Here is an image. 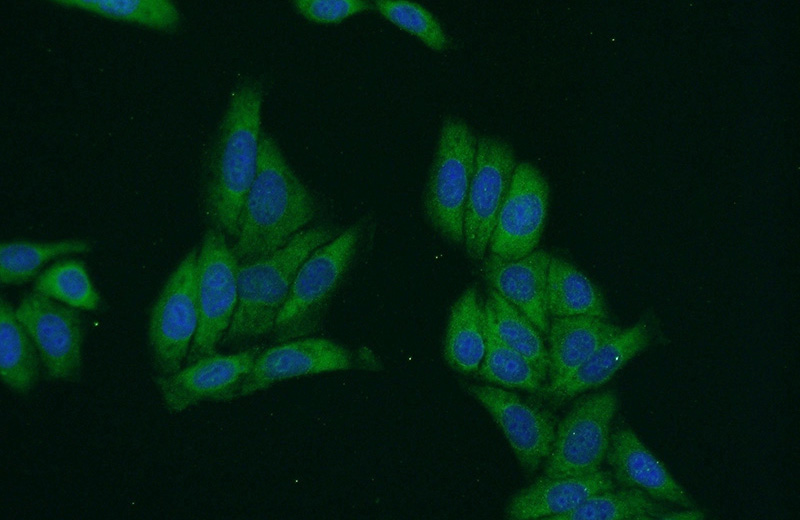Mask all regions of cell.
Instances as JSON below:
<instances>
[{
    "mask_svg": "<svg viewBox=\"0 0 800 520\" xmlns=\"http://www.w3.org/2000/svg\"><path fill=\"white\" fill-rule=\"evenodd\" d=\"M264 88L247 78L231 93L208 162L205 213L212 227L236 237L246 195L256 175Z\"/></svg>",
    "mask_w": 800,
    "mask_h": 520,
    "instance_id": "6da1fadb",
    "label": "cell"
},
{
    "mask_svg": "<svg viewBox=\"0 0 800 520\" xmlns=\"http://www.w3.org/2000/svg\"><path fill=\"white\" fill-rule=\"evenodd\" d=\"M315 200L277 142L261 134L256 175L241 210L232 248L239 264L284 247L316 215Z\"/></svg>",
    "mask_w": 800,
    "mask_h": 520,
    "instance_id": "7a4b0ae2",
    "label": "cell"
},
{
    "mask_svg": "<svg viewBox=\"0 0 800 520\" xmlns=\"http://www.w3.org/2000/svg\"><path fill=\"white\" fill-rule=\"evenodd\" d=\"M337 235V229L325 224L303 229L276 252L240 263L238 302L223 339L235 342L272 332L302 263Z\"/></svg>",
    "mask_w": 800,
    "mask_h": 520,
    "instance_id": "3957f363",
    "label": "cell"
},
{
    "mask_svg": "<svg viewBox=\"0 0 800 520\" xmlns=\"http://www.w3.org/2000/svg\"><path fill=\"white\" fill-rule=\"evenodd\" d=\"M364 227L363 221L349 226L302 263L272 330L277 342L307 337L317 330L354 260Z\"/></svg>",
    "mask_w": 800,
    "mask_h": 520,
    "instance_id": "277c9868",
    "label": "cell"
},
{
    "mask_svg": "<svg viewBox=\"0 0 800 520\" xmlns=\"http://www.w3.org/2000/svg\"><path fill=\"white\" fill-rule=\"evenodd\" d=\"M477 138L461 119H444L423 194L431 226L454 244L463 242V217L471 183Z\"/></svg>",
    "mask_w": 800,
    "mask_h": 520,
    "instance_id": "5b68a950",
    "label": "cell"
},
{
    "mask_svg": "<svg viewBox=\"0 0 800 520\" xmlns=\"http://www.w3.org/2000/svg\"><path fill=\"white\" fill-rule=\"evenodd\" d=\"M196 249L167 279L150 313L148 340L158 375L182 368L199 324Z\"/></svg>",
    "mask_w": 800,
    "mask_h": 520,
    "instance_id": "8992f818",
    "label": "cell"
},
{
    "mask_svg": "<svg viewBox=\"0 0 800 520\" xmlns=\"http://www.w3.org/2000/svg\"><path fill=\"white\" fill-rule=\"evenodd\" d=\"M238 266L226 235L209 228L197 257L199 324L187 364L216 353L224 338L238 302Z\"/></svg>",
    "mask_w": 800,
    "mask_h": 520,
    "instance_id": "52a82bcc",
    "label": "cell"
},
{
    "mask_svg": "<svg viewBox=\"0 0 800 520\" xmlns=\"http://www.w3.org/2000/svg\"><path fill=\"white\" fill-rule=\"evenodd\" d=\"M617 405V396L610 390L578 400L555 431L544 475L570 477L600 470L608 451L610 425Z\"/></svg>",
    "mask_w": 800,
    "mask_h": 520,
    "instance_id": "ba28073f",
    "label": "cell"
},
{
    "mask_svg": "<svg viewBox=\"0 0 800 520\" xmlns=\"http://www.w3.org/2000/svg\"><path fill=\"white\" fill-rule=\"evenodd\" d=\"M516 164L514 151L505 140L494 136L477 140L463 217V242L473 260L485 256Z\"/></svg>",
    "mask_w": 800,
    "mask_h": 520,
    "instance_id": "9c48e42d",
    "label": "cell"
},
{
    "mask_svg": "<svg viewBox=\"0 0 800 520\" xmlns=\"http://www.w3.org/2000/svg\"><path fill=\"white\" fill-rule=\"evenodd\" d=\"M15 314L35 344L47 374L56 380H76L83 343L77 309L34 290L21 299Z\"/></svg>",
    "mask_w": 800,
    "mask_h": 520,
    "instance_id": "30bf717a",
    "label": "cell"
},
{
    "mask_svg": "<svg viewBox=\"0 0 800 520\" xmlns=\"http://www.w3.org/2000/svg\"><path fill=\"white\" fill-rule=\"evenodd\" d=\"M549 185L530 162L517 163L489 242L490 253L518 260L538 246L547 217Z\"/></svg>",
    "mask_w": 800,
    "mask_h": 520,
    "instance_id": "8fae6325",
    "label": "cell"
},
{
    "mask_svg": "<svg viewBox=\"0 0 800 520\" xmlns=\"http://www.w3.org/2000/svg\"><path fill=\"white\" fill-rule=\"evenodd\" d=\"M259 346L232 354L200 358L175 373L157 375L155 382L170 412L180 413L204 400H230L261 352Z\"/></svg>",
    "mask_w": 800,
    "mask_h": 520,
    "instance_id": "7c38bea8",
    "label": "cell"
},
{
    "mask_svg": "<svg viewBox=\"0 0 800 520\" xmlns=\"http://www.w3.org/2000/svg\"><path fill=\"white\" fill-rule=\"evenodd\" d=\"M467 391L489 412L521 467L534 472L553 446L556 429L550 415L503 388L469 385Z\"/></svg>",
    "mask_w": 800,
    "mask_h": 520,
    "instance_id": "4fadbf2b",
    "label": "cell"
},
{
    "mask_svg": "<svg viewBox=\"0 0 800 520\" xmlns=\"http://www.w3.org/2000/svg\"><path fill=\"white\" fill-rule=\"evenodd\" d=\"M354 365L352 352L329 339L302 337L280 342L260 352L238 396L253 394L287 379L349 370Z\"/></svg>",
    "mask_w": 800,
    "mask_h": 520,
    "instance_id": "5bb4252c",
    "label": "cell"
},
{
    "mask_svg": "<svg viewBox=\"0 0 800 520\" xmlns=\"http://www.w3.org/2000/svg\"><path fill=\"white\" fill-rule=\"evenodd\" d=\"M606 459L615 483L621 487L639 489L658 502L696 507L686 490L629 427L618 428L610 435Z\"/></svg>",
    "mask_w": 800,
    "mask_h": 520,
    "instance_id": "9a60e30c",
    "label": "cell"
},
{
    "mask_svg": "<svg viewBox=\"0 0 800 520\" xmlns=\"http://www.w3.org/2000/svg\"><path fill=\"white\" fill-rule=\"evenodd\" d=\"M550 256L544 250H534L518 260H506L490 253L483 264V274L491 288L543 334L548 333L550 324L546 303Z\"/></svg>",
    "mask_w": 800,
    "mask_h": 520,
    "instance_id": "2e32d148",
    "label": "cell"
},
{
    "mask_svg": "<svg viewBox=\"0 0 800 520\" xmlns=\"http://www.w3.org/2000/svg\"><path fill=\"white\" fill-rule=\"evenodd\" d=\"M614 488L612 474L601 469L581 476H544L511 499L507 517L513 520H551L575 509L591 496Z\"/></svg>",
    "mask_w": 800,
    "mask_h": 520,
    "instance_id": "e0dca14e",
    "label": "cell"
},
{
    "mask_svg": "<svg viewBox=\"0 0 800 520\" xmlns=\"http://www.w3.org/2000/svg\"><path fill=\"white\" fill-rule=\"evenodd\" d=\"M652 317L641 318L634 325L621 329L605 341L559 387L548 394L556 403L607 383L633 357L646 349L655 339Z\"/></svg>",
    "mask_w": 800,
    "mask_h": 520,
    "instance_id": "ac0fdd59",
    "label": "cell"
},
{
    "mask_svg": "<svg viewBox=\"0 0 800 520\" xmlns=\"http://www.w3.org/2000/svg\"><path fill=\"white\" fill-rule=\"evenodd\" d=\"M621 330L596 316L579 315L553 317L549 324L548 341L550 382L548 395L559 387L605 341Z\"/></svg>",
    "mask_w": 800,
    "mask_h": 520,
    "instance_id": "d6986e66",
    "label": "cell"
},
{
    "mask_svg": "<svg viewBox=\"0 0 800 520\" xmlns=\"http://www.w3.org/2000/svg\"><path fill=\"white\" fill-rule=\"evenodd\" d=\"M484 308L468 287L451 307L443 344L446 362L456 371L477 372L485 354Z\"/></svg>",
    "mask_w": 800,
    "mask_h": 520,
    "instance_id": "ffe728a7",
    "label": "cell"
},
{
    "mask_svg": "<svg viewBox=\"0 0 800 520\" xmlns=\"http://www.w3.org/2000/svg\"><path fill=\"white\" fill-rule=\"evenodd\" d=\"M547 311L553 317L589 315L608 319L605 300L595 284L578 268L557 256H550Z\"/></svg>",
    "mask_w": 800,
    "mask_h": 520,
    "instance_id": "44dd1931",
    "label": "cell"
},
{
    "mask_svg": "<svg viewBox=\"0 0 800 520\" xmlns=\"http://www.w3.org/2000/svg\"><path fill=\"white\" fill-rule=\"evenodd\" d=\"M40 356L31 337L17 319L15 309L0 300V375L19 394L30 392L39 378Z\"/></svg>",
    "mask_w": 800,
    "mask_h": 520,
    "instance_id": "7402d4cb",
    "label": "cell"
},
{
    "mask_svg": "<svg viewBox=\"0 0 800 520\" xmlns=\"http://www.w3.org/2000/svg\"><path fill=\"white\" fill-rule=\"evenodd\" d=\"M483 308L486 346L478 374L488 382L502 387L531 392L539 390L544 381L539 373L526 358L504 343L497 334L489 298Z\"/></svg>",
    "mask_w": 800,
    "mask_h": 520,
    "instance_id": "603a6c76",
    "label": "cell"
},
{
    "mask_svg": "<svg viewBox=\"0 0 800 520\" xmlns=\"http://www.w3.org/2000/svg\"><path fill=\"white\" fill-rule=\"evenodd\" d=\"M52 3L162 32H174L181 23L180 11L170 0H55Z\"/></svg>",
    "mask_w": 800,
    "mask_h": 520,
    "instance_id": "cb8c5ba5",
    "label": "cell"
},
{
    "mask_svg": "<svg viewBox=\"0 0 800 520\" xmlns=\"http://www.w3.org/2000/svg\"><path fill=\"white\" fill-rule=\"evenodd\" d=\"M666 509L639 489L621 487L595 494L551 520H655Z\"/></svg>",
    "mask_w": 800,
    "mask_h": 520,
    "instance_id": "d4e9b609",
    "label": "cell"
},
{
    "mask_svg": "<svg viewBox=\"0 0 800 520\" xmlns=\"http://www.w3.org/2000/svg\"><path fill=\"white\" fill-rule=\"evenodd\" d=\"M90 250L91 243L82 239L3 242L0 247V281L2 284H21L32 279L52 258Z\"/></svg>",
    "mask_w": 800,
    "mask_h": 520,
    "instance_id": "484cf974",
    "label": "cell"
},
{
    "mask_svg": "<svg viewBox=\"0 0 800 520\" xmlns=\"http://www.w3.org/2000/svg\"><path fill=\"white\" fill-rule=\"evenodd\" d=\"M496 332L508 346L513 348L536 369L545 380L548 375V350L537 327L515 306L490 288L489 297Z\"/></svg>",
    "mask_w": 800,
    "mask_h": 520,
    "instance_id": "4316f807",
    "label": "cell"
},
{
    "mask_svg": "<svg viewBox=\"0 0 800 520\" xmlns=\"http://www.w3.org/2000/svg\"><path fill=\"white\" fill-rule=\"evenodd\" d=\"M34 290L76 309L95 310L100 295L95 289L82 261H58L40 274Z\"/></svg>",
    "mask_w": 800,
    "mask_h": 520,
    "instance_id": "83f0119b",
    "label": "cell"
},
{
    "mask_svg": "<svg viewBox=\"0 0 800 520\" xmlns=\"http://www.w3.org/2000/svg\"><path fill=\"white\" fill-rule=\"evenodd\" d=\"M374 9L387 21L419 39L433 51L447 49L449 40L433 14L419 3L408 0H376Z\"/></svg>",
    "mask_w": 800,
    "mask_h": 520,
    "instance_id": "f1b7e54d",
    "label": "cell"
},
{
    "mask_svg": "<svg viewBox=\"0 0 800 520\" xmlns=\"http://www.w3.org/2000/svg\"><path fill=\"white\" fill-rule=\"evenodd\" d=\"M296 11L306 20L321 24H339L344 20L374 9L366 0H295Z\"/></svg>",
    "mask_w": 800,
    "mask_h": 520,
    "instance_id": "f546056e",
    "label": "cell"
},
{
    "mask_svg": "<svg viewBox=\"0 0 800 520\" xmlns=\"http://www.w3.org/2000/svg\"><path fill=\"white\" fill-rule=\"evenodd\" d=\"M705 514L695 508H685L684 510H668L663 511L658 519L661 520H702Z\"/></svg>",
    "mask_w": 800,
    "mask_h": 520,
    "instance_id": "4dcf8cb0",
    "label": "cell"
}]
</instances>
